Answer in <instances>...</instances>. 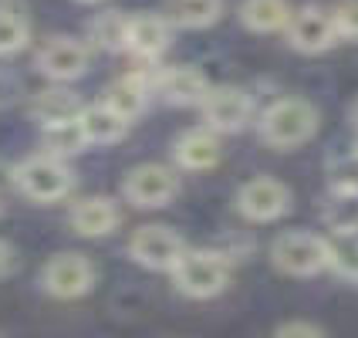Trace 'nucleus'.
I'll list each match as a JSON object with an SVG mask.
<instances>
[{
    "mask_svg": "<svg viewBox=\"0 0 358 338\" xmlns=\"http://www.w3.org/2000/svg\"><path fill=\"white\" fill-rule=\"evenodd\" d=\"M257 132L274 149H298L318 132V108L308 99H278L264 108Z\"/></svg>",
    "mask_w": 358,
    "mask_h": 338,
    "instance_id": "1",
    "label": "nucleus"
},
{
    "mask_svg": "<svg viewBox=\"0 0 358 338\" xmlns=\"http://www.w3.org/2000/svg\"><path fill=\"white\" fill-rule=\"evenodd\" d=\"M173 281L186 298H217L230 284V258L213 247H189L173 267Z\"/></svg>",
    "mask_w": 358,
    "mask_h": 338,
    "instance_id": "2",
    "label": "nucleus"
},
{
    "mask_svg": "<svg viewBox=\"0 0 358 338\" xmlns=\"http://www.w3.org/2000/svg\"><path fill=\"white\" fill-rule=\"evenodd\" d=\"M271 260L274 267L291 274V278H311L328 271L331 264V240L308 234V230H287L271 244Z\"/></svg>",
    "mask_w": 358,
    "mask_h": 338,
    "instance_id": "3",
    "label": "nucleus"
},
{
    "mask_svg": "<svg viewBox=\"0 0 358 338\" xmlns=\"http://www.w3.org/2000/svg\"><path fill=\"white\" fill-rule=\"evenodd\" d=\"M14 183H17L20 193L34 203H58L75 190V173L68 169L64 160L38 153V156H27L24 162H17Z\"/></svg>",
    "mask_w": 358,
    "mask_h": 338,
    "instance_id": "4",
    "label": "nucleus"
},
{
    "mask_svg": "<svg viewBox=\"0 0 358 338\" xmlns=\"http://www.w3.org/2000/svg\"><path fill=\"white\" fill-rule=\"evenodd\" d=\"M179 173L173 166H162V162H142L136 169L125 173V183H122V193L132 206L139 210H156V206H166L179 197Z\"/></svg>",
    "mask_w": 358,
    "mask_h": 338,
    "instance_id": "5",
    "label": "nucleus"
},
{
    "mask_svg": "<svg viewBox=\"0 0 358 338\" xmlns=\"http://www.w3.org/2000/svg\"><path fill=\"white\" fill-rule=\"evenodd\" d=\"M186 240L179 237L173 227H159V223H149V227H139L132 237H129V258L149 267V271H169L176 267L182 254H186Z\"/></svg>",
    "mask_w": 358,
    "mask_h": 338,
    "instance_id": "6",
    "label": "nucleus"
},
{
    "mask_svg": "<svg viewBox=\"0 0 358 338\" xmlns=\"http://www.w3.org/2000/svg\"><path fill=\"white\" fill-rule=\"evenodd\" d=\"M41 288L51 295V298L71 301L81 298L95 288V267L85 254H75V251H64V254H55L41 267Z\"/></svg>",
    "mask_w": 358,
    "mask_h": 338,
    "instance_id": "7",
    "label": "nucleus"
},
{
    "mask_svg": "<svg viewBox=\"0 0 358 338\" xmlns=\"http://www.w3.org/2000/svg\"><path fill=\"white\" fill-rule=\"evenodd\" d=\"M284 34H287V44L301 55H321L341 41L338 27H335V14L328 7H318V3L298 7Z\"/></svg>",
    "mask_w": 358,
    "mask_h": 338,
    "instance_id": "8",
    "label": "nucleus"
},
{
    "mask_svg": "<svg viewBox=\"0 0 358 338\" xmlns=\"http://www.w3.org/2000/svg\"><path fill=\"white\" fill-rule=\"evenodd\" d=\"M237 210L250 223H274L291 210V190L274 176H254L237 190Z\"/></svg>",
    "mask_w": 358,
    "mask_h": 338,
    "instance_id": "9",
    "label": "nucleus"
},
{
    "mask_svg": "<svg viewBox=\"0 0 358 338\" xmlns=\"http://www.w3.org/2000/svg\"><path fill=\"white\" fill-rule=\"evenodd\" d=\"M206 129L213 132H240L247 122L254 119V99L237 88V85H217L206 92V99L199 105Z\"/></svg>",
    "mask_w": 358,
    "mask_h": 338,
    "instance_id": "10",
    "label": "nucleus"
},
{
    "mask_svg": "<svg viewBox=\"0 0 358 338\" xmlns=\"http://www.w3.org/2000/svg\"><path fill=\"white\" fill-rule=\"evenodd\" d=\"M38 68L41 75H48L51 81H75L88 71V48L78 38L55 34L41 44Z\"/></svg>",
    "mask_w": 358,
    "mask_h": 338,
    "instance_id": "11",
    "label": "nucleus"
},
{
    "mask_svg": "<svg viewBox=\"0 0 358 338\" xmlns=\"http://www.w3.org/2000/svg\"><path fill=\"white\" fill-rule=\"evenodd\" d=\"M213 85L206 81V75L193 68V64H173V68H159L152 92H159L169 105H203L206 92Z\"/></svg>",
    "mask_w": 358,
    "mask_h": 338,
    "instance_id": "12",
    "label": "nucleus"
},
{
    "mask_svg": "<svg viewBox=\"0 0 358 338\" xmlns=\"http://www.w3.org/2000/svg\"><path fill=\"white\" fill-rule=\"evenodd\" d=\"M223 156L220 136L213 129L199 125V129H186L176 142H173V160L179 169L186 173H199V169H213Z\"/></svg>",
    "mask_w": 358,
    "mask_h": 338,
    "instance_id": "13",
    "label": "nucleus"
},
{
    "mask_svg": "<svg viewBox=\"0 0 358 338\" xmlns=\"http://www.w3.org/2000/svg\"><path fill=\"white\" fill-rule=\"evenodd\" d=\"M68 223L81 237H105V234H115V227L122 223V213H119V206H115V199L85 197L71 206Z\"/></svg>",
    "mask_w": 358,
    "mask_h": 338,
    "instance_id": "14",
    "label": "nucleus"
},
{
    "mask_svg": "<svg viewBox=\"0 0 358 338\" xmlns=\"http://www.w3.org/2000/svg\"><path fill=\"white\" fill-rule=\"evenodd\" d=\"M169 34H173V24L162 14H136L132 27H129V51L139 61L152 64L169 48Z\"/></svg>",
    "mask_w": 358,
    "mask_h": 338,
    "instance_id": "15",
    "label": "nucleus"
},
{
    "mask_svg": "<svg viewBox=\"0 0 358 338\" xmlns=\"http://www.w3.org/2000/svg\"><path fill=\"white\" fill-rule=\"evenodd\" d=\"M149 81L139 78L136 71L132 75H122V78H115L108 88H105V95H101V105H108L115 115H122V119L132 122L139 119L142 112H145V105H149Z\"/></svg>",
    "mask_w": 358,
    "mask_h": 338,
    "instance_id": "16",
    "label": "nucleus"
},
{
    "mask_svg": "<svg viewBox=\"0 0 358 338\" xmlns=\"http://www.w3.org/2000/svg\"><path fill=\"white\" fill-rule=\"evenodd\" d=\"M81 99L71 92V88H64V85H51V88H44L34 95L31 101V115L38 122L41 129H48V125H61V122H75L81 115Z\"/></svg>",
    "mask_w": 358,
    "mask_h": 338,
    "instance_id": "17",
    "label": "nucleus"
},
{
    "mask_svg": "<svg viewBox=\"0 0 358 338\" xmlns=\"http://www.w3.org/2000/svg\"><path fill=\"white\" fill-rule=\"evenodd\" d=\"M291 17H294V7L287 0H243L240 3V24L254 34L287 31Z\"/></svg>",
    "mask_w": 358,
    "mask_h": 338,
    "instance_id": "18",
    "label": "nucleus"
},
{
    "mask_svg": "<svg viewBox=\"0 0 358 338\" xmlns=\"http://www.w3.org/2000/svg\"><path fill=\"white\" fill-rule=\"evenodd\" d=\"M78 125L81 132H85V139L88 146H115V142L125 139V132H129V122L115 115L108 105H85L78 115Z\"/></svg>",
    "mask_w": 358,
    "mask_h": 338,
    "instance_id": "19",
    "label": "nucleus"
},
{
    "mask_svg": "<svg viewBox=\"0 0 358 338\" xmlns=\"http://www.w3.org/2000/svg\"><path fill=\"white\" fill-rule=\"evenodd\" d=\"M220 14H223V0H166L162 3V17L173 27H186V31H203L217 24Z\"/></svg>",
    "mask_w": 358,
    "mask_h": 338,
    "instance_id": "20",
    "label": "nucleus"
},
{
    "mask_svg": "<svg viewBox=\"0 0 358 338\" xmlns=\"http://www.w3.org/2000/svg\"><path fill=\"white\" fill-rule=\"evenodd\" d=\"M321 220L335 237H352L358 234V193L348 190H331L324 206H321Z\"/></svg>",
    "mask_w": 358,
    "mask_h": 338,
    "instance_id": "21",
    "label": "nucleus"
},
{
    "mask_svg": "<svg viewBox=\"0 0 358 338\" xmlns=\"http://www.w3.org/2000/svg\"><path fill=\"white\" fill-rule=\"evenodd\" d=\"M129 27H132V17L125 10H101L99 17L92 20V41L99 44L101 51H129Z\"/></svg>",
    "mask_w": 358,
    "mask_h": 338,
    "instance_id": "22",
    "label": "nucleus"
},
{
    "mask_svg": "<svg viewBox=\"0 0 358 338\" xmlns=\"http://www.w3.org/2000/svg\"><path fill=\"white\" fill-rule=\"evenodd\" d=\"M27 41H31V24L24 7L14 0H0V58L17 55Z\"/></svg>",
    "mask_w": 358,
    "mask_h": 338,
    "instance_id": "23",
    "label": "nucleus"
},
{
    "mask_svg": "<svg viewBox=\"0 0 358 338\" xmlns=\"http://www.w3.org/2000/svg\"><path fill=\"white\" fill-rule=\"evenodd\" d=\"M41 142H44V153H48V156H55V160H68V156H78L81 149L88 146V139H85V132H81L78 119L41 129Z\"/></svg>",
    "mask_w": 358,
    "mask_h": 338,
    "instance_id": "24",
    "label": "nucleus"
},
{
    "mask_svg": "<svg viewBox=\"0 0 358 338\" xmlns=\"http://www.w3.org/2000/svg\"><path fill=\"white\" fill-rule=\"evenodd\" d=\"M328 267H331L338 278L355 281L358 284V234L331 240V264H328Z\"/></svg>",
    "mask_w": 358,
    "mask_h": 338,
    "instance_id": "25",
    "label": "nucleus"
},
{
    "mask_svg": "<svg viewBox=\"0 0 358 338\" xmlns=\"http://www.w3.org/2000/svg\"><path fill=\"white\" fill-rule=\"evenodd\" d=\"M328 176H331V190H348V193H358V149L345 153V156H338V160H331Z\"/></svg>",
    "mask_w": 358,
    "mask_h": 338,
    "instance_id": "26",
    "label": "nucleus"
},
{
    "mask_svg": "<svg viewBox=\"0 0 358 338\" xmlns=\"http://www.w3.org/2000/svg\"><path fill=\"white\" fill-rule=\"evenodd\" d=\"M335 14V27H338V38L358 41V0H341L338 7L331 10Z\"/></svg>",
    "mask_w": 358,
    "mask_h": 338,
    "instance_id": "27",
    "label": "nucleus"
},
{
    "mask_svg": "<svg viewBox=\"0 0 358 338\" xmlns=\"http://www.w3.org/2000/svg\"><path fill=\"white\" fill-rule=\"evenodd\" d=\"M274 338H324V332L311 321H287L274 332Z\"/></svg>",
    "mask_w": 358,
    "mask_h": 338,
    "instance_id": "28",
    "label": "nucleus"
},
{
    "mask_svg": "<svg viewBox=\"0 0 358 338\" xmlns=\"http://www.w3.org/2000/svg\"><path fill=\"white\" fill-rule=\"evenodd\" d=\"M14 271V247L7 240H0V278H7Z\"/></svg>",
    "mask_w": 358,
    "mask_h": 338,
    "instance_id": "29",
    "label": "nucleus"
},
{
    "mask_svg": "<svg viewBox=\"0 0 358 338\" xmlns=\"http://www.w3.org/2000/svg\"><path fill=\"white\" fill-rule=\"evenodd\" d=\"M352 119H355V125H358V101L352 105Z\"/></svg>",
    "mask_w": 358,
    "mask_h": 338,
    "instance_id": "30",
    "label": "nucleus"
},
{
    "mask_svg": "<svg viewBox=\"0 0 358 338\" xmlns=\"http://www.w3.org/2000/svg\"><path fill=\"white\" fill-rule=\"evenodd\" d=\"M81 3H101V0H81Z\"/></svg>",
    "mask_w": 358,
    "mask_h": 338,
    "instance_id": "31",
    "label": "nucleus"
},
{
    "mask_svg": "<svg viewBox=\"0 0 358 338\" xmlns=\"http://www.w3.org/2000/svg\"><path fill=\"white\" fill-rule=\"evenodd\" d=\"M355 149H358V146H355Z\"/></svg>",
    "mask_w": 358,
    "mask_h": 338,
    "instance_id": "32",
    "label": "nucleus"
}]
</instances>
